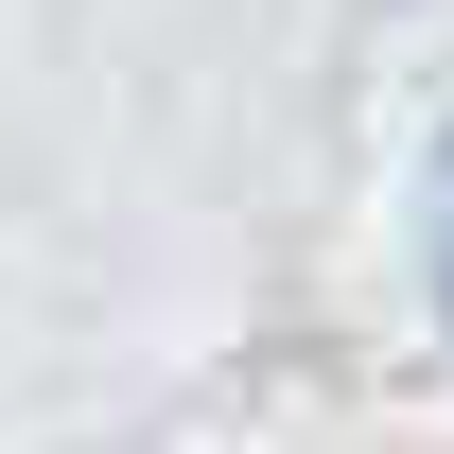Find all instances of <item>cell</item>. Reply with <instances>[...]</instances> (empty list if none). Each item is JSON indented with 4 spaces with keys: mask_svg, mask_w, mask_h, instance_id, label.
I'll list each match as a JSON object with an SVG mask.
<instances>
[{
    "mask_svg": "<svg viewBox=\"0 0 454 454\" xmlns=\"http://www.w3.org/2000/svg\"><path fill=\"white\" fill-rule=\"evenodd\" d=\"M419 280H437V333H454V158H437V210H419Z\"/></svg>",
    "mask_w": 454,
    "mask_h": 454,
    "instance_id": "cell-1",
    "label": "cell"
}]
</instances>
